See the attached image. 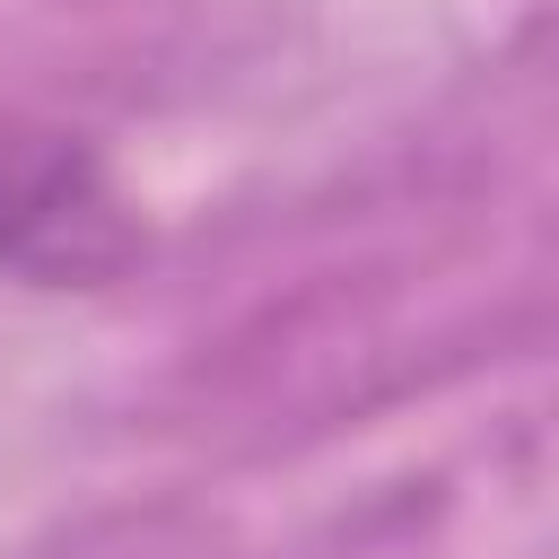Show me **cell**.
<instances>
[{"instance_id":"obj_1","label":"cell","mask_w":559,"mask_h":559,"mask_svg":"<svg viewBox=\"0 0 559 559\" xmlns=\"http://www.w3.org/2000/svg\"><path fill=\"white\" fill-rule=\"evenodd\" d=\"M140 253V210L87 131L0 114V271L35 288H105Z\"/></svg>"}]
</instances>
